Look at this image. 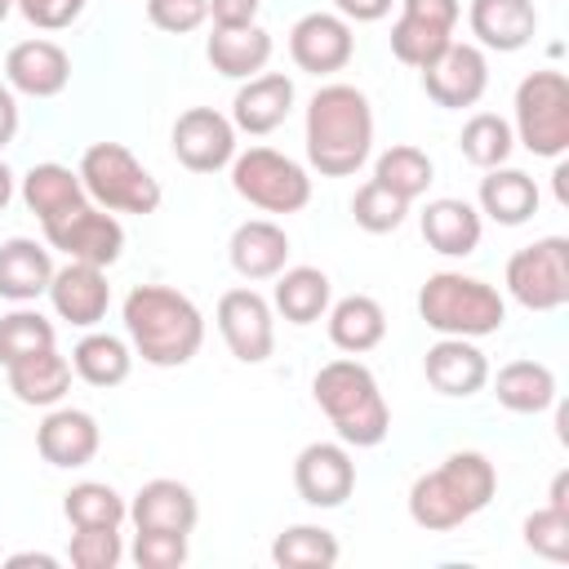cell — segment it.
Listing matches in <instances>:
<instances>
[{"label": "cell", "mask_w": 569, "mask_h": 569, "mask_svg": "<svg viewBox=\"0 0 569 569\" xmlns=\"http://www.w3.org/2000/svg\"><path fill=\"white\" fill-rule=\"evenodd\" d=\"M124 333L147 365L182 369L204 342V316L169 284H133L124 298Z\"/></svg>", "instance_id": "7a4b0ae2"}, {"label": "cell", "mask_w": 569, "mask_h": 569, "mask_svg": "<svg viewBox=\"0 0 569 569\" xmlns=\"http://www.w3.org/2000/svg\"><path fill=\"white\" fill-rule=\"evenodd\" d=\"M462 18L458 0H400V18L391 27V53L405 67H427L453 44V27Z\"/></svg>", "instance_id": "30bf717a"}, {"label": "cell", "mask_w": 569, "mask_h": 569, "mask_svg": "<svg viewBox=\"0 0 569 569\" xmlns=\"http://www.w3.org/2000/svg\"><path fill=\"white\" fill-rule=\"evenodd\" d=\"M258 9H262V0H209L213 27H253Z\"/></svg>", "instance_id": "bcb514c9"}, {"label": "cell", "mask_w": 569, "mask_h": 569, "mask_svg": "<svg viewBox=\"0 0 569 569\" xmlns=\"http://www.w3.org/2000/svg\"><path fill=\"white\" fill-rule=\"evenodd\" d=\"M458 147H462V156H467L476 169H498V164L511 160V151H516V133H511V124H507L502 116H493V111H476V116L462 124Z\"/></svg>", "instance_id": "74e56055"}, {"label": "cell", "mask_w": 569, "mask_h": 569, "mask_svg": "<svg viewBox=\"0 0 569 569\" xmlns=\"http://www.w3.org/2000/svg\"><path fill=\"white\" fill-rule=\"evenodd\" d=\"M311 396L325 409V418L333 422L342 445L356 449H373L387 440L391 431V409L378 391V378L369 365H360L356 356H338L329 365H320V373L311 378Z\"/></svg>", "instance_id": "277c9868"}, {"label": "cell", "mask_w": 569, "mask_h": 569, "mask_svg": "<svg viewBox=\"0 0 569 569\" xmlns=\"http://www.w3.org/2000/svg\"><path fill=\"white\" fill-rule=\"evenodd\" d=\"M507 293L529 311H560L569 302V240L542 236L507 258Z\"/></svg>", "instance_id": "9c48e42d"}, {"label": "cell", "mask_w": 569, "mask_h": 569, "mask_svg": "<svg viewBox=\"0 0 569 569\" xmlns=\"http://www.w3.org/2000/svg\"><path fill=\"white\" fill-rule=\"evenodd\" d=\"M9 565L18 569V565H36V569H58V560L53 556H44V551H18V556H9Z\"/></svg>", "instance_id": "681fc988"}, {"label": "cell", "mask_w": 569, "mask_h": 569, "mask_svg": "<svg viewBox=\"0 0 569 569\" xmlns=\"http://www.w3.org/2000/svg\"><path fill=\"white\" fill-rule=\"evenodd\" d=\"M373 178H378L387 191H396L400 200H409V204H413V200H418V196L431 187L436 169H431V156H427L422 147L400 142V147H387V151L378 156Z\"/></svg>", "instance_id": "8d00e7d4"}, {"label": "cell", "mask_w": 569, "mask_h": 569, "mask_svg": "<svg viewBox=\"0 0 569 569\" xmlns=\"http://www.w3.org/2000/svg\"><path fill=\"white\" fill-rule=\"evenodd\" d=\"M22 200H27V209H31L40 222H49V218H58V213L84 204L89 196H84V182H80L76 169L44 160V164H31V169H27V178H22Z\"/></svg>", "instance_id": "4dcf8cb0"}, {"label": "cell", "mask_w": 569, "mask_h": 569, "mask_svg": "<svg viewBox=\"0 0 569 569\" xmlns=\"http://www.w3.org/2000/svg\"><path fill=\"white\" fill-rule=\"evenodd\" d=\"M18 133V102H13V89L0 80V147H9Z\"/></svg>", "instance_id": "c3c4849f"}, {"label": "cell", "mask_w": 569, "mask_h": 569, "mask_svg": "<svg viewBox=\"0 0 569 569\" xmlns=\"http://www.w3.org/2000/svg\"><path fill=\"white\" fill-rule=\"evenodd\" d=\"M356 53V36H351V22L342 13H302L289 31V58L298 62V71H311V76H333L351 62Z\"/></svg>", "instance_id": "2e32d148"}, {"label": "cell", "mask_w": 569, "mask_h": 569, "mask_svg": "<svg viewBox=\"0 0 569 569\" xmlns=\"http://www.w3.org/2000/svg\"><path fill=\"white\" fill-rule=\"evenodd\" d=\"M71 369L89 382V387H120L133 369V351L124 338L116 333H84L71 351Z\"/></svg>", "instance_id": "836d02e7"}, {"label": "cell", "mask_w": 569, "mask_h": 569, "mask_svg": "<svg viewBox=\"0 0 569 569\" xmlns=\"http://www.w3.org/2000/svg\"><path fill=\"white\" fill-rule=\"evenodd\" d=\"M62 516L71 520V529H120L129 520V502L102 480H80L67 489Z\"/></svg>", "instance_id": "e575fe53"}, {"label": "cell", "mask_w": 569, "mask_h": 569, "mask_svg": "<svg viewBox=\"0 0 569 569\" xmlns=\"http://www.w3.org/2000/svg\"><path fill=\"white\" fill-rule=\"evenodd\" d=\"M4 373H9V391L22 405H40V409L58 405L67 396V387H71V360L58 356V347H44V351L22 356V360L4 365Z\"/></svg>", "instance_id": "4316f807"}, {"label": "cell", "mask_w": 569, "mask_h": 569, "mask_svg": "<svg viewBox=\"0 0 569 569\" xmlns=\"http://www.w3.org/2000/svg\"><path fill=\"white\" fill-rule=\"evenodd\" d=\"M49 280H53V258L44 244H36L27 236H13L0 244V298L31 302V298L49 293Z\"/></svg>", "instance_id": "83f0119b"}, {"label": "cell", "mask_w": 569, "mask_h": 569, "mask_svg": "<svg viewBox=\"0 0 569 569\" xmlns=\"http://www.w3.org/2000/svg\"><path fill=\"white\" fill-rule=\"evenodd\" d=\"M129 520L138 529H169V533H191L196 520H200V502L196 493L182 485V480H169V476H156L147 480L133 502H129Z\"/></svg>", "instance_id": "603a6c76"}, {"label": "cell", "mask_w": 569, "mask_h": 569, "mask_svg": "<svg viewBox=\"0 0 569 569\" xmlns=\"http://www.w3.org/2000/svg\"><path fill=\"white\" fill-rule=\"evenodd\" d=\"M231 187L240 200H249L262 213H298L311 200V178L298 160L271 151V147H249L231 160Z\"/></svg>", "instance_id": "ba28073f"}, {"label": "cell", "mask_w": 569, "mask_h": 569, "mask_svg": "<svg viewBox=\"0 0 569 569\" xmlns=\"http://www.w3.org/2000/svg\"><path fill=\"white\" fill-rule=\"evenodd\" d=\"M40 227H44V240L53 249H62L71 262L111 267L120 258V249H124V227L116 222V213H107V209H98L89 200L67 209V213H58V218H49V222H40Z\"/></svg>", "instance_id": "8fae6325"}, {"label": "cell", "mask_w": 569, "mask_h": 569, "mask_svg": "<svg viewBox=\"0 0 569 569\" xmlns=\"http://www.w3.org/2000/svg\"><path fill=\"white\" fill-rule=\"evenodd\" d=\"M498 489V471L485 453L476 449H462V453H449L436 471H422L409 489V516L418 529H431V533H445V529H458L467 525L476 511L489 507Z\"/></svg>", "instance_id": "3957f363"}, {"label": "cell", "mask_w": 569, "mask_h": 569, "mask_svg": "<svg viewBox=\"0 0 569 569\" xmlns=\"http://www.w3.org/2000/svg\"><path fill=\"white\" fill-rule=\"evenodd\" d=\"M9 200H13V173H9V164L0 160V213H4Z\"/></svg>", "instance_id": "816d5d0a"}, {"label": "cell", "mask_w": 569, "mask_h": 569, "mask_svg": "<svg viewBox=\"0 0 569 569\" xmlns=\"http://www.w3.org/2000/svg\"><path fill=\"white\" fill-rule=\"evenodd\" d=\"M525 547L547 560H569V511L542 507L525 520Z\"/></svg>", "instance_id": "b9f144b4"}, {"label": "cell", "mask_w": 569, "mask_h": 569, "mask_svg": "<svg viewBox=\"0 0 569 569\" xmlns=\"http://www.w3.org/2000/svg\"><path fill=\"white\" fill-rule=\"evenodd\" d=\"M22 18L40 31H62L84 13V0H18Z\"/></svg>", "instance_id": "f6af8a7d"}, {"label": "cell", "mask_w": 569, "mask_h": 569, "mask_svg": "<svg viewBox=\"0 0 569 569\" xmlns=\"http://www.w3.org/2000/svg\"><path fill=\"white\" fill-rule=\"evenodd\" d=\"M493 396L511 413H542L556 405V373L542 360H511L498 369Z\"/></svg>", "instance_id": "1f68e13d"}, {"label": "cell", "mask_w": 569, "mask_h": 569, "mask_svg": "<svg viewBox=\"0 0 569 569\" xmlns=\"http://www.w3.org/2000/svg\"><path fill=\"white\" fill-rule=\"evenodd\" d=\"M347 22H378L391 13V0H333Z\"/></svg>", "instance_id": "7dc6e473"}, {"label": "cell", "mask_w": 569, "mask_h": 569, "mask_svg": "<svg viewBox=\"0 0 569 569\" xmlns=\"http://www.w3.org/2000/svg\"><path fill=\"white\" fill-rule=\"evenodd\" d=\"M480 213H489L498 227H520L538 213V182L525 169H485L480 178Z\"/></svg>", "instance_id": "f546056e"}, {"label": "cell", "mask_w": 569, "mask_h": 569, "mask_svg": "<svg viewBox=\"0 0 569 569\" xmlns=\"http://www.w3.org/2000/svg\"><path fill=\"white\" fill-rule=\"evenodd\" d=\"M102 445V431H98V418L84 413V409H53L44 413V422L36 427V449L49 467H84L93 462Z\"/></svg>", "instance_id": "ffe728a7"}, {"label": "cell", "mask_w": 569, "mask_h": 569, "mask_svg": "<svg viewBox=\"0 0 569 569\" xmlns=\"http://www.w3.org/2000/svg\"><path fill=\"white\" fill-rule=\"evenodd\" d=\"M44 347H53V325L40 311L18 307V311L0 316V365H13V360L44 351Z\"/></svg>", "instance_id": "ab89813d"}, {"label": "cell", "mask_w": 569, "mask_h": 569, "mask_svg": "<svg viewBox=\"0 0 569 569\" xmlns=\"http://www.w3.org/2000/svg\"><path fill=\"white\" fill-rule=\"evenodd\" d=\"M422 89L445 111L476 107L485 98V89H489V58H485V49L467 44V40H453L436 62L422 67Z\"/></svg>", "instance_id": "4fadbf2b"}, {"label": "cell", "mask_w": 569, "mask_h": 569, "mask_svg": "<svg viewBox=\"0 0 569 569\" xmlns=\"http://www.w3.org/2000/svg\"><path fill=\"white\" fill-rule=\"evenodd\" d=\"M9 9H13V0H0V22L9 18Z\"/></svg>", "instance_id": "db71d44e"}, {"label": "cell", "mask_w": 569, "mask_h": 569, "mask_svg": "<svg viewBox=\"0 0 569 569\" xmlns=\"http://www.w3.org/2000/svg\"><path fill=\"white\" fill-rule=\"evenodd\" d=\"M289 107H293V80L280 76V71H258V76H249L236 89V98H231V124L240 133H249V138H262V133H271V129L284 124Z\"/></svg>", "instance_id": "d6986e66"}, {"label": "cell", "mask_w": 569, "mask_h": 569, "mask_svg": "<svg viewBox=\"0 0 569 569\" xmlns=\"http://www.w3.org/2000/svg\"><path fill=\"white\" fill-rule=\"evenodd\" d=\"M71 80V58L58 40H18L9 53H4V84L13 93H27V98H58Z\"/></svg>", "instance_id": "e0dca14e"}, {"label": "cell", "mask_w": 569, "mask_h": 569, "mask_svg": "<svg viewBox=\"0 0 569 569\" xmlns=\"http://www.w3.org/2000/svg\"><path fill=\"white\" fill-rule=\"evenodd\" d=\"M565 493H569V476H565V471H556V480H551V502H547V507L569 511V498H565Z\"/></svg>", "instance_id": "f907efd6"}, {"label": "cell", "mask_w": 569, "mask_h": 569, "mask_svg": "<svg viewBox=\"0 0 569 569\" xmlns=\"http://www.w3.org/2000/svg\"><path fill=\"white\" fill-rule=\"evenodd\" d=\"M373 151V107L356 84H320L307 102V160L320 178H351Z\"/></svg>", "instance_id": "6da1fadb"}, {"label": "cell", "mask_w": 569, "mask_h": 569, "mask_svg": "<svg viewBox=\"0 0 569 569\" xmlns=\"http://www.w3.org/2000/svg\"><path fill=\"white\" fill-rule=\"evenodd\" d=\"M173 156L191 173H218L236 160V124L213 107H187L173 120Z\"/></svg>", "instance_id": "5bb4252c"}, {"label": "cell", "mask_w": 569, "mask_h": 569, "mask_svg": "<svg viewBox=\"0 0 569 569\" xmlns=\"http://www.w3.org/2000/svg\"><path fill=\"white\" fill-rule=\"evenodd\" d=\"M49 302L62 320H71L76 329H93L107 307H111V284H107V267L93 262H71L53 271L49 280Z\"/></svg>", "instance_id": "ac0fdd59"}, {"label": "cell", "mask_w": 569, "mask_h": 569, "mask_svg": "<svg viewBox=\"0 0 569 569\" xmlns=\"http://www.w3.org/2000/svg\"><path fill=\"white\" fill-rule=\"evenodd\" d=\"M133 565L138 569H178L187 560V533H169V529H138L133 538Z\"/></svg>", "instance_id": "7bdbcfd3"}, {"label": "cell", "mask_w": 569, "mask_h": 569, "mask_svg": "<svg viewBox=\"0 0 569 569\" xmlns=\"http://www.w3.org/2000/svg\"><path fill=\"white\" fill-rule=\"evenodd\" d=\"M467 22H471V36L480 49L516 53L533 40L538 9H533V0H471Z\"/></svg>", "instance_id": "7402d4cb"}, {"label": "cell", "mask_w": 569, "mask_h": 569, "mask_svg": "<svg viewBox=\"0 0 569 569\" xmlns=\"http://www.w3.org/2000/svg\"><path fill=\"white\" fill-rule=\"evenodd\" d=\"M422 373L440 396H476L489 382V360L471 338H440L427 347Z\"/></svg>", "instance_id": "44dd1931"}, {"label": "cell", "mask_w": 569, "mask_h": 569, "mask_svg": "<svg viewBox=\"0 0 569 569\" xmlns=\"http://www.w3.org/2000/svg\"><path fill=\"white\" fill-rule=\"evenodd\" d=\"M418 316L440 338H485L498 333L507 320V302L493 284L462 276V271H436L418 289Z\"/></svg>", "instance_id": "5b68a950"}, {"label": "cell", "mask_w": 569, "mask_h": 569, "mask_svg": "<svg viewBox=\"0 0 569 569\" xmlns=\"http://www.w3.org/2000/svg\"><path fill=\"white\" fill-rule=\"evenodd\" d=\"M293 489L307 507H342L356 489V462H351L347 445L311 440L293 458Z\"/></svg>", "instance_id": "9a60e30c"}, {"label": "cell", "mask_w": 569, "mask_h": 569, "mask_svg": "<svg viewBox=\"0 0 569 569\" xmlns=\"http://www.w3.org/2000/svg\"><path fill=\"white\" fill-rule=\"evenodd\" d=\"M218 333L231 347L236 360L244 365H262L276 351V320H271V302L258 289H227L218 298Z\"/></svg>", "instance_id": "7c38bea8"}, {"label": "cell", "mask_w": 569, "mask_h": 569, "mask_svg": "<svg viewBox=\"0 0 569 569\" xmlns=\"http://www.w3.org/2000/svg\"><path fill=\"white\" fill-rule=\"evenodd\" d=\"M227 258H231L236 276H244V280H276L289 262V236H284V227H276L267 218H249L231 231Z\"/></svg>", "instance_id": "cb8c5ba5"}, {"label": "cell", "mask_w": 569, "mask_h": 569, "mask_svg": "<svg viewBox=\"0 0 569 569\" xmlns=\"http://www.w3.org/2000/svg\"><path fill=\"white\" fill-rule=\"evenodd\" d=\"M338 556H342L338 538L320 525H289L271 542V560L284 569H329V565H338Z\"/></svg>", "instance_id": "d590c367"}, {"label": "cell", "mask_w": 569, "mask_h": 569, "mask_svg": "<svg viewBox=\"0 0 569 569\" xmlns=\"http://www.w3.org/2000/svg\"><path fill=\"white\" fill-rule=\"evenodd\" d=\"M565 178H569V169L560 164V169H556V196H560V204H569V187H565Z\"/></svg>", "instance_id": "f5cc1de1"}, {"label": "cell", "mask_w": 569, "mask_h": 569, "mask_svg": "<svg viewBox=\"0 0 569 569\" xmlns=\"http://www.w3.org/2000/svg\"><path fill=\"white\" fill-rule=\"evenodd\" d=\"M405 213H409V200H400L396 191H387L378 178H369V182L351 196V218H356V227H365L369 236L396 231V227L405 222Z\"/></svg>", "instance_id": "f35d334b"}, {"label": "cell", "mask_w": 569, "mask_h": 569, "mask_svg": "<svg viewBox=\"0 0 569 569\" xmlns=\"http://www.w3.org/2000/svg\"><path fill=\"white\" fill-rule=\"evenodd\" d=\"M147 18L169 36H187L209 18V0H147Z\"/></svg>", "instance_id": "ee69618b"}, {"label": "cell", "mask_w": 569, "mask_h": 569, "mask_svg": "<svg viewBox=\"0 0 569 569\" xmlns=\"http://www.w3.org/2000/svg\"><path fill=\"white\" fill-rule=\"evenodd\" d=\"M325 316H329V342L347 356H365L387 338V311L369 293H347Z\"/></svg>", "instance_id": "484cf974"}, {"label": "cell", "mask_w": 569, "mask_h": 569, "mask_svg": "<svg viewBox=\"0 0 569 569\" xmlns=\"http://www.w3.org/2000/svg\"><path fill=\"white\" fill-rule=\"evenodd\" d=\"M13 4H18V0H13Z\"/></svg>", "instance_id": "11a10c76"}, {"label": "cell", "mask_w": 569, "mask_h": 569, "mask_svg": "<svg viewBox=\"0 0 569 569\" xmlns=\"http://www.w3.org/2000/svg\"><path fill=\"white\" fill-rule=\"evenodd\" d=\"M209 62L218 76L227 80H249L271 62V36L253 22V27H213L209 44H204Z\"/></svg>", "instance_id": "f1b7e54d"}, {"label": "cell", "mask_w": 569, "mask_h": 569, "mask_svg": "<svg viewBox=\"0 0 569 569\" xmlns=\"http://www.w3.org/2000/svg\"><path fill=\"white\" fill-rule=\"evenodd\" d=\"M67 560L76 569H116L124 560L120 529H76L71 547H67Z\"/></svg>", "instance_id": "60d3db41"}, {"label": "cell", "mask_w": 569, "mask_h": 569, "mask_svg": "<svg viewBox=\"0 0 569 569\" xmlns=\"http://www.w3.org/2000/svg\"><path fill=\"white\" fill-rule=\"evenodd\" d=\"M480 231H485V227H480L476 204H467V200H458V196L427 200V209H422V240H427L436 253H445V258H467V253H476Z\"/></svg>", "instance_id": "d4e9b609"}, {"label": "cell", "mask_w": 569, "mask_h": 569, "mask_svg": "<svg viewBox=\"0 0 569 569\" xmlns=\"http://www.w3.org/2000/svg\"><path fill=\"white\" fill-rule=\"evenodd\" d=\"M329 276L320 267H284L276 276V311L289 325H316L329 311Z\"/></svg>", "instance_id": "d6a6232c"}, {"label": "cell", "mask_w": 569, "mask_h": 569, "mask_svg": "<svg viewBox=\"0 0 569 569\" xmlns=\"http://www.w3.org/2000/svg\"><path fill=\"white\" fill-rule=\"evenodd\" d=\"M80 182H84V196L98 204V209H107V213H138V218H147V213H156L160 209V200H164V191H160V182L142 169V160L129 151V147H120V142H93L84 156H80Z\"/></svg>", "instance_id": "8992f818"}, {"label": "cell", "mask_w": 569, "mask_h": 569, "mask_svg": "<svg viewBox=\"0 0 569 569\" xmlns=\"http://www.w3.org/2000/svg\"><path fill=\"white\" fill-rule=\"evenodd\" d=\"M516 142L533 156L560 160L569 151V80L565 71H529L516 89Z\"/></svg>", "instance_id": "52a82bcc"}]
</instances>
